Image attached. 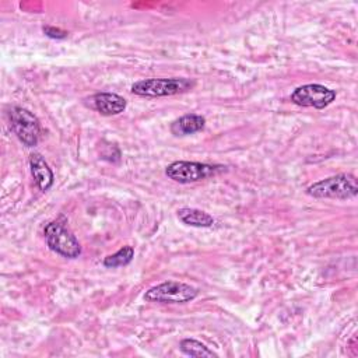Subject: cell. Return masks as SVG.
Returning <instances> with one entry per match:
<instances>
[{"label":"cell","mask_w":358,"mask_h":358,"mask_svg":"<svg viewBox=\"0 0 358 358\" xmlns=\"http://www.w3.org/2000/svg\"><path fill=\"white\" fill-rule=\"evenodd\" d=\"M306 193L316 199H354L358 193V185L354 175L340 173L319 182H315L306 189Z\"/></svg>","instance_id":"6da1fadb"},{"label":"cell","mask_w":358,"mask_h":358,"mask_svg":"<svg viewBox=\"0 0 358 358\" xmlns=\"http://www.w3.org/2000/svg\"><path fill=\"white\" fill-rule=\"evenodd\" d=\"M43 32L46 36L49 38H53V39H64L67 36V32L60 29V28H55V27H50V25H46L43 27Z\"/></svg>","instance_id":"5bb4252c"},{"label":"cell","mask_w":358,"mask_h":358,"mask_svg":"<svg viewBox=\"0 0 358 358\" xmlns=\"http://www.w3.org/2000/svg\"><path fill=\"white\" fill-rule=\"evenodd\" d=\"M43 234L49 249L53 250L55 253L67 259H76L80 256L81 246L77 238L66 227L64 217H60V220L50 221L45 227Z\"/></svg>","instance_id":"3957f363"},{"label":"cell","mask_w":358,"mask_h":358,"mask_svg":"<svg viewBox=\"0 0 358 358\" xmlns=\"http://www.w3.org/2000/svg\"><path fill=\"white\" fill-rule=\"evenodd\" d=\"M29 166H31V173L34 176V180L36 186L42 190L46 192L52 187L55 176L52 169L49 168L48 162L43 159L41 154H31L29 157Z\"/></svg>","instance_id":"9c48e42d"},{"label":"cell","mask_w":358,"mask_h":358,"mask_svg":"<svg viewBox=\"0 0 358 358\" xmlns=\"http://www.w3.org/2000/svg\"><path fill=\"white\" fill-rule=\"evenodd\" d=\"M92 108L103 116L119 115L126 109V99L113 92H98L92 98Z\"/></svg>","instance_id":"ba28073f"},{"label":"cell","mask_w":358,"mask_h":358,"mask_svg":"<svg viewBox=\"0 0 358 358\" xmlns=\"http://www.w3.org/2000/svg\"><path fill=\"white\" fill-rule=\"evenodd\" d=\"M336 99V91L322 84H305L298 87L291 94V101L295 105L305 108L323 109Z\"/></svg>","instance_id":"52a82bcc"},{"label":"cell","mask_w":358,"mask_h":358,"mask_svg":"<svg viewBox=\"0 0 358 358\" xmlns=\"http://www.w3.org/2000/svg\"><path fill=\"white\" fill-rule=\"evenodd\" d=\"M134 257V249L131 246H123L116 253L109 255L103 259V266L109 268L120 267L129 264Z\"/></svg>","instance_id":"7c38bea8"},{"label":"cell","mask_w":358,"mask_h":358,"mask_svg":"<svg viewBox=\"0 0 358 358\" xmlns=\"http://www.w3.org/2000/svg\"><path fill=\"white\" fill-rule=\"evenodd\" d=\"M194 87V81L185 77L173 78H147L140 80L131 85V92L138 96H171L183 94Z\"/></svg>","instance_id":"7a4b0ae2"},{"label":"cell","mask_w":358,"mask_h":358,"mask_svg":"<svg viewBox=\"0 0 358 358\" xmlns=\"http://www.w3.org/2000/svg\"><path fill=\"white\" fill-rule=\"evenodd\" d=\"M180 351L190 357H217L215 352H213L208 347H206L203 343L193 340V338H185L180 341Z\"/></svg>","instance_id":"4fadbf2b"},{"label":"cell","mask_w":358,"mask_h":358,"mask_svg":"<svg viewBox=\"0 0 358 358\" xmlns=\"http://www.w3.org/2000/svg\"><path fill=\"white\" fill-rule=\"evenodd\" d=\"M199 295V289L190 284L180 281H165L151 287L144 294L148 302L161 303H185L193 301Z\"/></svg>","instance_id":"277c9868"},{"label":"cell","mask_w":358,"mask_h":358,"mask_svg":"<svg viewBox=\"0 0 358 358\" xmlns=\"http://www.w3.org/2000/svg\"><path fill=\"white\" fill-rule=\"evenodd\" d=\"M222 171V166L210 165L193 161H175L169 164L165 173L169 179L179 183H192L201 179H207Z\"/></svg>","instance_id":"8992f818"},{"label":"cell","mask_w":358,"mask_h":358,"mask_svg":"<svg viewBox=\"0 0 358 358\" xmlns=\"http://www.w3.org/2000/svg\"><path fill=\"white\" fill-rule=\"evenodd\" d=\"M10 124L22 144L27 147L38 144L41 137V123L32 112L21 106H13L10 109Z\"/></svg>","instance_id":"5b68a950"},{"label":"cell","mask_w":358,"mask_h":358,"mask_svg":"<svg viewBox=\"0 0 358 358\" xmlns=\"http://www.w3.org/2000/svg\"><path fill=\"white\" fill-rule=\"evenodd\" d=\"M178 217L179 220L190 227H197V228H208L214 224V218L199 208H189V207H183L178 210Z\"/></svg>","instance_id":"8fae6325"},{"label":"cell","mask_w":358,"mask_h":358,"mask_svg":"<svg viewBox=\"0 0 358 358\" xmlns=\"http://www.w3.org/2000/svg\"><path fill=\"white\" fill-rule=\"evenodd\" d=\"M206 124V119L201 115L187 113L175 120L171 126V131L175 136H187L200 131Z\"/></svg>","instance_id":"30bf717a"}]
</instances>
